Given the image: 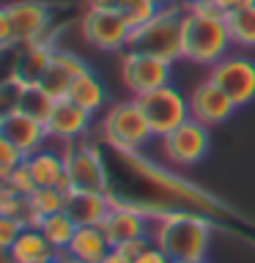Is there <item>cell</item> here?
I'll list each match as a JSON object with an SVG mask.
<instances>
[{"label": "cell", "mask_w": 255, "mask_h": 263, "mask_svg": "<svg viewBox=\"0 0 255 263\" xmlns=\"http://www.w3.org/2000/svg\"><path fill=\"white\" fill-rule=\"evenodd\" d=\"M217 222L197 211H168L154 219V244L170 260H203L209 255Z\"/></svg>", "instance_id": "cell-2"}, {"label": "cell", "mask_w": 255, "mask_h": 263, "mask_svg": "<svg viewBox=\"0 0 255 263\" xmlns=\"http://www.w3.org/2000/svg\"><path fill=\"white\" fill-rule=\"evenodd\" d=\"M121 0H88V8H118Z\"/></svg>", "instance_id": "cell-35"}, {"label": "cell", "mask_w": 255, "mask_h": 263, "mask_svg": "<svg viewBox=\"0 0 255 263\" xmlns=\"http://www.w3.org/2000/svg\"><path fill=\"white\" fill-rule=\"evenodd\" d=\"M137 102L143 107L148 123H151L154 137H159V140L165 135H170L173 129H178L184 121L192 118V112H189V96H184L173 85H165V88L151 90V93L137 96Z\"/></svg>", "instance_id": "cell-9"}, {"label": "cell", "mask_w": 255, "mask_h": 263, "mask_svg": "<svg viewBox=\"0 0 255 263\" xmlns=\"http://www.w3.org/2000/svg\"><path fill=\"white\" fill-rule=\"evenodd\" d=\"M66 176L71 181V189H88V192H110V162L104 151L90 140H80L63 148Z\"/></svg>", "instance_id": "cell-7"}, {"label": "cell", "mask_w": 255, "mask_h": 263, "mask_svg": "<svg viewBox=\"0 0 255 263\" xmlns=\"http://www.w3.org/2000/svg\"><path fill=\"white\" fill-rule=\"evenodd\" d=\"M102 263H129V260L123 258V255H121L118 250H110V255H107V258H104Z\"/></svg>", "instance_id": "cell-36"}, {"label": "cell", "mask_w": 255, "mask_h": 263, "mask_svg": "<svg viewBox=\"0 0 255 263\" xmlns=\"http://www.w3.org/2000/svg\"><path fill=\"white\" fill-rule=\"evenodd\" d=\"M3 186L14 189L16 195H25V197H30V195L39 189L36 178H33V173H30V167H28V162H22L20 167H14L11 173H8V176L3 178Z\"/></svg>", "instance_id": "cell-29"}, {"label": "cell", "mask_w": 255, "mask_h": 263, "mask_svg": "<svg viewBox=\"0 0 255 263\" xmlns=\"http://www.w3.org/2000/svg\"><path fill=\"white\" fill-rule=\"evenodd\" d=\"M28 167L33 173L39 186H58L66 176V159H63V148L55 145L49 148L44 145L41 151L28 156Z\"/></svg>", "instance_id": "cell-22"}, {"label": "cell", "mask_w": 255, "mask_h": 263, "mask_svg": "<svg viewBox=\"0 0 255 263\" xmlns=\"http://www.w3.org/2000/svg\"><path fill=\"white\" fill-rule=\"evenodd\" d=\"M233 47L225 16H203L187 11L184 20V61L195 66H211L220 63Z\"/></svg>", "instance_id": "cell-5"}, {"label": "cell", "mask_w": 255, "mask_h": 263, "mask_svg": "<svg viewBox=\"0 0 255 263\" xmlns=\"http://www.w3.org/2000/svg\"><path fill=\"white\" fill-rule=\"evenodd\" d=\"M236 110L239 107L233 104V99H230L214 80H203L201 85H195L192 93H189V112H192V118L206 123L209 129L225 123Z\"/></svg>", "instance_id": "cell-14"}, {"label": "cell", "mask_w": 255, "mask_h": 263, "mask_svg": "<svg viewBox=\"0 0 255 263\" xmlns=\"http://www.w3.org/2000/svg\"><path fill=\"white\" fill-rule=\"evenodd\" d=\"M88 69H90V66L82 61L77 52L55 47L52 61H49L47 71H44V80H41L39 85L58 102V99H66V93H69V88H71V82L77 80L80 74H85Z\"/></svg>", "instance_id": "cell-17"}, {"label": "cell", "mask_w": 255, "mask_h": 263, "mask_svg": "<svg viewBox=\"0 0 255 263\" xmlns=\"http://www.w3.org/2000/svg\"><path fill=\"white\" fill-rule=\"evenodd\" d=\"M25 228H28V225H25L22 219L3 217V214H0V247H3V252L11 250V244L16 241V236H20Z\"/></svg>", "instance_id": "cell-31"}, {"label": "cell", "mask_w": 255, "mask_h": 263, "mask_svg": "<svg viewBox=\"0 0 255 263\" xmlns=\"http://www.w3.org/2000/svg\"><path fill=\"white\" fill-rule=\"evenodd\" d=\"M49 263H71L69 258H66V255L61 252V255H58V258H52V260H49Z\"/></svg>", "instance_id": "cell-37"}, {"label": "cell", "mask_w": 255, "mask_h": 263, "mask_svg": "<svg viewBox=\"0 0 255 263\" xmlns=\"http://www.w3.org/2000/svg\"><path fill=\"white\" fill-rule=\"evenodd\" d=\"M211 148V132L206 123L189 118L178 129H173L170 135L162 137V151L168 156L170 164L176 167H192L209 154Z\"/></svg>", "instance_id": "cell-10"}, {"label": "cell", "mask_w": 255, "mask_h": 263, "mask_svg": "<svg viewBox=\"0 0 255 263\" xmlns=\"http://www.w3.org/2000/svg\"><path fill=\"white\" fill-rule=\"evenodd\" d=\"M170 69H173V63L162 61V58H154V55H145V52L126 49L121 55V80L132 90V96H143L156 88L170 85Z\"/></svg>", "instance_id": "cell-11"}, {"label": "cell", "mask_w": 255, "mask_h": 263, "mask_svg": "<svg viewBox=\"0 0 255 263\" xmlns=\"http://www.w3.org/2000/svg\"><path fill=\"white\" fill-rule=\"evenodd\" d=\"M132 263H173V260L168 258V255H165V250H159V247H156V244L151 241V244H148L145 250L140 252Z\"/></svg>", "instance_id": "cell-32"}, {"label": "cell", "mask_w": 255, "mask_h": 263, "mask_svg": "<svg viewBox=\"0 0 255 263\" xmlns=\"http://www.w3.org/2000/svg\"><path fill=\"white\" fill-rule=\"evenodd\" d=\"M55 6L41 0H16L0 11V47L14 49L25 44H55Z\"/></svg>", "instance_id": "cell-3"}, {"label": "cell", "mask_w": 255, "mask_h": 263, "mask_svg": "<svg viewBox=\"0 0 255 263\" xmlns=\"http://www.w3.org/2000/svg\"><path fill=\"white\" fill-rule=\"evenodd\" d=\"M63 205H66V195L58 186H39L30 195V209H33V217L39 222L44 217H49V214L63 211Z\"/></svg>", "instance_id": "cell-27"}, {"label": "cell", "mask_w": 255, "mask_h": 263, "mask_svg": "<svg viewBox=\"0 0 255 263\" xmlns=\"http://www.w3.org/2000/svg\"><path fill=\"white\" fill-rule=\"evenodd\" d=\"M11 263H49L52 258H58V252L52 244L47 241V236L41 233V228H25L16 241L11 244V250L3 252Z\"/></svg>", "instance_id": "cell-21"}, {"label": "cell", "mask_w": 255, "mask_h": 263, "mask_svg": "<svg viewBox=\"0 0 255 263\" xmlns=\"http://www.w3.org/2000/svg\"><path fill=\"white\" fill-rule=\"evenodd\" d=\"M184 20H187V6H173V3L165 6L151 22L132 30L126 49L176 63L178 58H184Z\"/></svg>", "instance_id": "cell-4"}, {"label": "cell", "mask_w": 255, "mask_h": 263, "mask_svg": "<svg viewBox=\"0 0 255 263\" xmlns=\"http://www.w3.org/2000/svg\"><path fill=\"white\" fill-rule=\"evenodd\" d=\"M0 137L14 143L25 156H33L49 143L47 123L33 118L28 112H20V110H8L0 115Z\"/></svg>", "instance_id": "cell-15"}, {"label": "cell", "mask_w": 255, "mask_h": 263, "mask_svg": "<svg viewBox=\"0 0 255 263\" xmlns=\"http://www.w3.org/2000/svg\"><path fill=\"white\" fill-rule=\"evenodd\" d=\"M71 263H74V260H71Z\"/></svg>", "instance_id": "cell-41"}, {"label": "cell", "mask_w": 255, "mask_h": 263, "mask_svg": "<svg viewBox=\"0 0 255 263\" xmlns=\"http://www.w3.org/2000/svg\"><path fill=\"white\" fill-rule=\"evenodd\" d=\"M80 33L90 47L102 52H121L129 47L132 25L121 14V8H88L80 20Z\"/></svg>", "instance_id": "cell-8"}, {"label": "cell", "mask_w": 255, "mask_h": 263, "mask_svg": "<svg viewBox=\"0 0 255 263\" xmlns=\"http://www.w3.org/2000/svg\"><path fill=\"white\" fill-rule=\"evenodd\" d=\"M154 3H159V6L165 8V6H170V0H154Z\"/></svg>", "instance_id": "cell-39"}, {"label": "cell", "mask_w": 255, "mask_h": 263, "mask_svg": "<svg viewBox=\"0 0 255 263\" xmlns=\"http://www.w3.org/2000/svg\"><path fill=\"white\" fill-rule=\"evenodd\" d=\"M90 126H94V112L82 110L80 104L69 102V99H58L52 112H49V118H47L49 143H55L61 148L85 140Z\"/></svg>", "instance_id": "cell-13"}, {"label": "cell", "mask_w": 255, "mask_h": 263, "mask_svg": "<svg viewBox=\"0 0 255 263\" xmlns=\"http://www.w3.org/2000/svg\"><path fill=\"white\" fill-rule=\"evenodd\" d=\"M110 205H126L151 219H159L168 211H197L222 222L230 233L255 241V222L244 219L230 205L217 200L209 189L176 176L173 170L148 159L143 151H113L110 148Z\"/></svg>", "instance_id": "cell-1"}, {"label": "cell", "mask_w": 255, "mask_h": 263, "mask_svg": "<svg viewBox=\"0 0 255 263\" xmlns=\"http://www.w3.org/2000/svg\"><path fill=\"white\" fill-rule=\"evenodd\" d=\"M184 3H187V6H189V3H201V0H184Z\"/></svg>", "instance_id": "cell-40"}, {"label": "cell", "mask_w": 255, "mask_h": 263, "mask_svg": "<svg viewBox=\"0 0 255 263\" xmlns=\"http://www.w3.org/2000/svg\"><path fill=\"white\" fill-rule=\"evenodd\" d=\"M52 52H55V44H49V41L16 47V55H14L8 77L20 80L25 85H39V82L44 80V71H47L49 61H52Z\"/></svg>", "instance_id": "cell-18"}, {"label": "cell", "mask_w": 255, "mask_h": 263, "mask_svg": "<svg viewBox=\"0 0 255 263\" xmlns=\"http://www.w3.org/2000/svg\"><path fill=\"white\" fill-rule=\"evenodd\" d=\"M154 140L151 123H148L137 96L126 102L110 104L102 118V143L113 151H143Z\"/></svg>", "instance_id": "cell-6"}, {"label": "cell", "mask_w": 255, "mask_h": 263, "mask_svg": "<svg viewBox=\"0 0 255 263\" xmlns=\"http://www.w3.org/2000/svg\"><path fill=\"white\" fill-rule=\"evenodd\" d=\"M209 80H214L236 107H247L255 102V61L247 55H225L211 66Z\"/></svg>", "instance_id": "cell-12"}, {"label": "cell", "mask_w": 255, "mask_h": 263, "mask_svg": "<svg viewBox=\"0 0 255 263\" xmlns=\"http://www.w3.org/2000/svg\"><path fill=\"white\" fill-rule=\"evenodd\" d=\"M66 99L74 102V104H80L82 110L96 115L107 107V88H104V82L94 74V69H88L85 74H80V77L71 82Z\"/></svg>", "instance_id": "cell-23"}, {"label": "cell", "mask_w": 255, "mask_h": 263, "mask_svg": "<svg viewBox=\"0 0 255 263\" xmlns=\"http://www.w3.org/2000/svg\"><path fill=\"white\" fill-rule=\"evenodd\" d=\"M151 241H154V238H151V236H148V238H135V241H126V244H121V247H115V250H118V252L123 255V258H126V260L132 263V260H135V258H137V255H140V252H143V250H145V247H148V244H151Z\"/></svg>", "instance_id": "cell-33"}, {"label": "cell", "mask_w": 255, "mask_h": 263, "mask_svg": "<svg viewBox=\"0 0 255 263\" xmlns=\"http://www.w3.org/2000/svg\"><path fill=\"white\" fill-rule=\"evenodd\" d=\"M118 8H121V14L126 16V22L132 25V30L140 28V25H145V22H151L154 16L162 11V6L154 3V0H121Z\"/></svg>", "instance_id": "cell-28"}, {"label": "cell", "mask_w": 255, "mask_h": 263, "mask_svg": "<svg viewBox=\"0 0 255 263\" xmlns=\"http://www.w3.org/2000/svg\"><path fill=\"white\" fill-rule=\"evenodd\" d=\"M22 162H28V156H25L14 143H8V140L0 137V178H6L8 173L14 167H20Z\"/></svg>", "instance_id": "cell-30"}, {"label": "cell", "mask_w": 255, "mask_h": 263, "mask_svg": "<svg viewBox=\"0 0 255 263\" xmlns=\"http://www.w3.org/2000/svg\"><path fill=\"white\" fill-rule=\"evenodd\" d=\"M173 263H209V260L203 258V260H173Z\"/></svg>", "instance_id": "cell-38"}, {"label": "cell", "mask_w": 255, "mask_h": 263, "mask_svg": "<svg viewBox=\"0 0 255 263\" xmlns=\"http://www.w3.org/2000/svg\"><path fill=\"white\" fill-rule=\"evenodd\" d=\"M110 241H107L102 225H85V228H77L71 244L66 247V258L74 260V263H102L107 255H110Z\"/></svg>", "instance_id": "cell-20"}, {"label": "cell", "mask_w": 255, "mask_h": 263, "mask_svg": "<svg viewBox=\"0 0 255 263\" xmlns=\"http://www.w3.org/2000/svg\"><path fill=\"white\" fill-rule=\"evenodd\" d=\"M102 230L115 250V247L135 241V238H148L154 233V219L135 209H126V205H110V214L104 217Z\"/></svg>", "instance_id": "cell-16"}, {"label": "cell", "mask_w": 255, "mask_h": 263, "mask_svg": "<svg viewBox=\"0 0 255 263\" xmlns=\"http://www.w3.org/2000/svg\"><path fill=\"white\" fill-rule=\"evenodd\" d=\"M214 6L220 8L222 14H233V11H242V8H250V6H255V0H211Z\"/></svg>", "instance_id": "cell-34"}, {"label": "cell", "mask_w": 255, "mask_h": 263, "mask_svg": "<svg viewBox=\"0 0 255 263\" xmlns=\"http://www.w3.org/2000/svg\"><path fill=\"white\" fill-rule=\"evenodd\" d=\"M52 107H55V99L49 96L41 85H22L20 99H16V107H14V110L28 112V115H33V118H39V121L47 123L49 112H52Z\"/></svg>", "instance_id": "cell-25"}, {"label": "cell", "mask_w": 255, "mask_h": 263, "mask_svg": "<svg viewBox=\"0 0 255 263\" xmlns=\"http://www.w3.org/2000/svg\"><path fill=\"white\" fill-rule=\"evenodd\" d=\"M225 20H228V30H230V41H233V47L255 49V6L228 14Z\"/></svg>", "instance_id": "cell-26"}, {"label": "cell", "mask_w": 255, "mask_h": 263, "mask_svg": "<svg viewBox=\"0 0 255 263\" xmlns=\"http://www.w3.org/2000/svg\"><path fill=\"white\" fill-rule=\"evenodd\" d=\"M63 211L77 222L80 228L85 225H102L104 217L110 214V200L104 192H88V189H71L66 195Z\"/></svg>", "instance_id": "cell-19"}, {"label": "cell", "mask_w": 255, "mask_h": 263, "mask_svg": "<svg viewBox=\"0 0 255 263\" xmlns=\"http://www.w3.org/2000/svg\"><path fill=\"white\" fill-rule=\"evenodd\" d=\"M41 233L47 236V241L55 247L58 252H66V247L71 244L74 233H77V222H74L66 211H58V214H49V217L41 219Z\"/></svg>", "instance_id": "cell-24"}]
</instances>
